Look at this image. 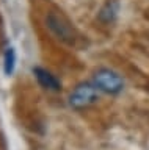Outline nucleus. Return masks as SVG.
I'll return each mask as SVG.
<instances>
[{"mask_svg":"<svg viewBox=\"0 0 149 150\" xmlns=\"http://www.w3.org/2000/svg\"><path fill=\"white\" fill-rule=\"evenodd\" d=\"M93 83L96 84V88L99 91L110 94V96H116V94H119L124 89L123 77L118 72L107 67H101L96 70L94 75H93Z\"/></svg>","mask_w":149,"mask_h":150,"instance_id":"obj_1","label":"nucleus"},{"mask_svg":"<svg viewBox=\"0 0 149 150\" xmlns=\"http://www.w3.org/2000/svg\"><path fill=\"white\" fill-rule=\"evenodd\" d=\"M97 91L99 89L96 88L94 83L90 81H82L78 83L76 88L69 94V106L74 108V110H85V108L94 105L97 102Z\"/></svg>","mask_w":149,"mask_h":150,"instance_id":"obj_2","label":"nucleus"},{"mask_svg":"<svg viewBox=\"0 0 149 150\" xmlns=\"http://www.w3.org/2000/svg\"><path fill=\"white\" fill-rule=\"evenodd\" d=\"M46 23H47L49 30L53 33L58 39H61L66 44H74L76 42V31H74L72 25L69 23L64 17L58 16L55 13H50L47 17H46Z\"/></svg>","mask_w":149,"mask_h":150,"instance_id":"obj_3","label":"nucleus"},{"mask_svg":"<svg viewBox=\"0 0 149 150\" xmlns=\"http://www.w3.org/2000/svg\"><path fill=\"white\" fill-rule=\"evenodd\" d=\"M33 75H35V78L38 80V83H39L44 89L52 91V92L61 91V83H60V80L55 77L53 74H50L47 69L36 66V67H33Z\"/></svg>","mask_w":149,"mask_h":150,"instance_id":"obj_4","label":"nucleus"},{"mask_svg":"<svg viewBox=\"0 0 149 150\" xmlns=\"http://www.w3.org/2000/svg\"><path fill=\"white\" fill-rule=\"evenodd\" d=\"M118 11H119V3L116 0H107L105 5L99 11V21L104 23L113 22L116 19V16H118Z\"/></svg>","mask_w":149,"mask_h":150,"instance_id":"obj_5","label":"nucleus"},{"mask_svg":"<svg viewBox=\"0 0 149 150\" xmlns=\"http://www.w3.org/2000/svg\"><path fill=\"white\" fill-rule=\"evenodd\" d=\"M16 69V50L14 47H6L5 53H3V72L5 75H13Z\"/></svg>","mask_w":149,"mask_h":150,"instance_id":"obj_6","label":"nucleus"}]
</instances>
